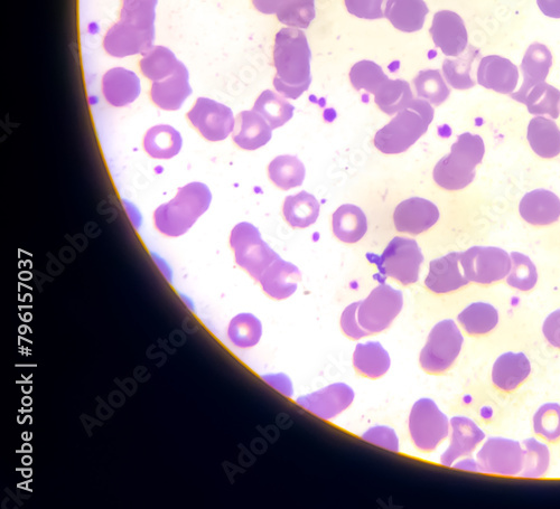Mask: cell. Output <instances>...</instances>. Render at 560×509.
<instances>
[{
    "instance_id": "6da1fadb",
    "label": "cell",
    "mask_w": 560,
    "mask_h": 509,
    "mask_svg": "<svg viewBox=\"0 0 560 509\" xmlns=\"http://www.w3.org/2000/svg\"><path fill=\"white\" fill-rule=\"evenodd\" d=\"M312 53L304 32L283 28L275 39L274 87L287 99L297 100L310 88Z\"/></svg>"
},
{
    "instance_id": "7a4b0ae2",
    "label": "cell",
    "mask_w": 560,
    "mask_h": 509,
    "mask_svg": "<svg viewBox=\"0 0 560 509\" xmlns=\"http://www.w3.org/2000/svg\"><path fill=\"white\" fill-rule=\"evenodd\" d=\"M157 0H123L120 21L107 32L104 47L114 58L144 54L154 47Z\"/></svg>"
},
{
    "instance_id": "3957f363",
    "label": "cell",
    "mask_w": 560,
    "mask_h": 509,
    "mask_svg": "<svg viewBox=\"0 0 560 509\" xmlns=\"http://www.w3.org/2000/svg\"><path fill=\"white\" fill-rule=\"evenodd\" d=\"M210 188L203 183H190L180 188L174 199L154 213L156 229L166 237H181L209 210Z\"/></svg>"
},
{
    "instance_id": "277c9868",
    "label": "cell",
    "mask_w": 560,
    "mask_h": 509,
    "mask_svg": "<svg viewBox=\"0 0 560 509\" xmlns=\"http://www.w3.org/2000/svg\"><path fill=\"white\" fill-rule=\"evenodd\" d=\"M433 119L434 108L429 102L414 99L378 131L373 143L379 152L386 155L403 154L427 133Z\"/></svg>"
},
{
    "instance_id": "5b68a950",
    "label": "cell",
    "mask_w": 560,
    "mask_h": 509,
    "mask_svg": "<svg viewBox=\"0 0 560 509\" xmlns=\"http://www.w3.org/2000/svg\"><path fill=\"white\" fill-rule=\"evenodd\" d=\"M484 153V141L480 136L470 133L459 136L451 154L435 166V183L447 191L463 190L474 181L475 167L482 163Z\"/></svg>"
},
{
    "instance_id": "8992f818",
    "label": "cell",
    "mask_w": 560,
    "mask_h": 509,
    "mask_svg": "<svg viewBox=\"0 0 560 509\" xmlns=\"http://www.w3.org/2000/svg\"><path fill=\"white\" fill-rule=\"evenodd\" d=\"M230 247L235 253L238 266L247 271L256 281H259L269 266L280 258L261 238L256 226L248 222L239 223L233 228Z\"/></svg>"
},
{
    "instance_id": "52a82bcc",
    "label": "cell",
    "mask_w": 560,
    "mask_h": 509,
    "mask_svg": "<svg viewBox=\"0 0 560 509\" xmlns=\"http://www.w3.org/2000/svg\"><path fill=\"white\" fill-rule=\"evenodd\" d=\"M463 342V335L456 323L451 319L443 320L429 333L420 352V366L429 374H441L451 369L462 351Z\"/></svg>"
},
{
    "instance_id": "ba28073f",
    "label": "cell",
    "mask_w": 560,
    "mask_h": 509,
    "mask_svg": "<svg viewBox=\"0 0 560 509\" xmlns=\"http://www.w3.org/2000/svg\"><path fill=\"white\" fill-rule=\"evenodd\" d=\"M450 430V420L432 399H420L414 404L409 416V433L418 450H435Z\"/></svg>"
},
{
    "instance_id": "9c48e42d",
    "label": "cell",
    "mask_w": 560,
    "mask_h": 509,
    "mask_svg": "<svg viewBox=\"0 0 560 509\" xmlns=\"http://www.w3.org/2000/svg\"><path fill=\"white\" fill-rule=\"evenodd\" d=\"M404 307L403 292L388 285H380L360 301L358 320L369 335L385 332Z\"/></svg>"
},
{
    "instance_id": "30bf717a",
    "label": "cell",
    "mask_w": 560,
    "mask_h": 509,
    "mask_svg": "<svg viewBox=\"0 0 560 509\" xmlns=\"http://www.w3.org/2000/svg\"><path fill=\"white\" fill-rule=\"evenodd\" d=\"M423 262V252L415 240L396 237L381 254L378 266L387 277L395 279L401 285L409 286L419 280Z\"/></svg>"
},
{
    "instance_id": "8fae6325",
    "label": "cell",
    "mask_w": 560,
    "mask_h": 509,
    "mask_svg": "<svg viewBox=\"0 0 560 509\" xmlns=\"http://www.w3.org/2000/svg\"><path fill=\"white\" fill-rule=\"evenodd\" d=\"M461 266L469 281L490 285L506 278L511 270V257L496 247H473L461 253Z\"/></svg>"
},
{
    "instance_id": "7c38bea8",
    "label": "cell",
    "mask_w": 560,
    "mask_h": 509,
    "mask_svg": "<svg viewBox=\"0 0 560 509\" xmlns=\"http://www.w3.org/2000/svg\"><path fill=\"white\" fill-rule=\"evenodd\" d=\"M476 460L481 473L517 476L524 466V449L515 440L490 438L485 441Z\"/></svg>"
},
{
    "instance_id": "4fadbf2b",
    "label": "cell",
    "mask_w": 560,
    "mask_h": 509,
    "mask_svg": "<svg viewBox=\"0 0 560 509\" xmlns=\"http://www.w3.org/2000/svg\"><path fill=\"white\" fill-rule=\"evenodd\" d=\"M188 119L203 138L213 143L227 139L236 125L229 107L208 98L196 100Z\"/></svg>"
},
{
    "instance_id": "5bb4252c",
    "label": "cell",
    "mask_w": 560,
    "mask_h": 509,
    "mask_svg": "<svg viewBox=\"0 0 560 509\" xmlns=\"http://www.w3.org/2000/svg\"><path fill=\"white\" fill-rule=\"evenodd\" d=\"M356 398L351 386L345 383H334L296 400L306 411L325 421L333 420L347 410Z\"/></svg>"
},
{
    "instance_id": "9a60e30c",
    "label": "cell",
    "mask_w": 560,
    "mask_h": 509,
    "mask_svg": "<svg viewBox=\"0 0 560 509\" xmlns=\"http://www.w3.org/2000/svg\"><path fill=\"white\" fill-rule=\"evenodd\" d=\"M440 219L438 207L422 197H412L398 204L394 213V223L400 233L422 234Z\"/></svg>"
},
{
    "instance_id": "2e32d148",
    "label": "cell",
    "mask_w": 560,
    "mask_h": 509,
    "mask_svg": "<svg viewBox=\"0 0 560 509\" xmlns=\"http://www.w3.org/2000/svg\"><path fill=\"white\" fill-rule=\"evenodd\" d=\"M429 33L435 46L447 56H460L468 47L469 36L460 15L451 11L438 12L434 16Z\"/></svg>"
},
{
    "instance_id": "e0dca14e",
    "label": "cell",
    "mask_w": 560,
    "mask_h": 509,
    "mask_svg": "<svg viewBox=\"0 0 560 509\" xmlns=\"http://www.w3.org/2000/svg\"><path fill=\"white\" fill-rule=\"evenodd\" d=\"M189 78L188 69L180 62L170 77L153 82L151 98L155 105L166 111L181 109L192 94Z\"/></svg>"
},
{
    "instance_id": "ac0fdd59",
    "label": "cell",
    "mask_w": 560,
    "mask_h": 509,
    "mask_svg": "<svg viewBox=\"0 0 560 509\" xmlns=\"http://www.w3.org/2000/svg\"><path fill=\"white\" fill-rule=\"evenodd\" d=\"M460 259V252H452L433 260L425 279L426 287L435 294H448L469 285V279L464 276L460 268Z\"/></svg>"
},
{
    "instance_id": "d6986e66",
    "label": "cell",
    "mask_w": 560,
    "mask_h": 509,
    "mask_svg": "<svg viewBox=\"0 0 560 509\" xmlns=\"http://www.w3.org/2000/svg\"><path fill=\"white\" fill-rule=\"evenodd\" d=\"M519 71L510 60L498 55L485 56L478 69V83L485 89L502 94H511L516 90Z\"/></svg>"
},
{
    "instance_id": "ffe728a7",
    "label": "cell",
    "mask_w": 560,
    "mask_h": 509,
    "mask_svg": "<svg viewBox=\"0 0 560 509\" xmlns=\"http://www.w3.org/2000/svg\"><path fill=\"white\" fill-rule=\"evenodd\" d=\"M450 422L451 443L441 458L442 465L446 467H451L457 459L471 455L485 439V433L469 418L454 417Z\"/></svg>"
},
{
    "instance_id": "44dd1931",
    "label": "cell",
    "mask_w": 560,
    "mask_h": 509,
    "mask_svg": "<svg viewBox=\"0 0 560 509\" xmlns=\"http://www.w3.org/2000/svg\"><path fill=\"white\" fill-rule=\"evenodd\" d=\"M553 64V55L544 44L534 43L529 46L521 63L524 83L520 90L511 93V98L522 103L527 93L541 82H545Z\"/></svg>"
},
{
    "instance_id": "7402d4cb",
    "label": "cell",
    "mask_w": 560,
    "mask_h": 509,
    "mask_svg": "<svg viewBox=\"0 0 560 509\" xmlns=\"http://www.w3.org/2000/svg\"><path fill=\"white\" fill-rule=\"evenodd\" d=\"M302 273L293 263L278 258L260 277L259 282L266 294L276 300H284L293 296Z\"/></svg>"
},
{
    "instance_id": "603a6c76",
    "label": "cell",
    "mask_w": 560,
    "mask_h": 509,
    "mask_svg": "<svg viewBox=\"0 0 560 509\" xmlns=\"http://www.w3.org/2000/svg\"><path fill=\"white\" fill-rule=\"evenodd\" d=\"M272 136L273 128L255 110L240 112L232 131L235 144L245 150H256L266 146Z\"/></svg>"
},
{
    "instance_id": "cb8c5ba5",
    "label": "cell",
    "mask_w": 560,
    "mask_h": 509,
    "mask_svg": "<svg viewBox=\"0 0 560 509\" xmlns=\"http://www.w3.org/2000/svg\"><path fill=\"white\" fill-rule=\"evenodd\" d=\"M142 86L136 73L124 68L109 70L102 79V93L111 106L121 108L137 100Z\"/></svg>"
},
{
    "instance_id": "d4e9b609",
    "label": "cell",
    "mask_w": 560,
    "mask_h": 509,
    "mask_svg": "<svg viewBox=\"0 0 560 509\" xmlns=\"http://www.w3.org/2000/svg\"><path fill=\"white\" fill-rule=\"evenodd\" d=\"M519 211L522 219L529 224H553L560 218V200L553 192L540 188L522 197Z\"/></svg>"
},
{
    "instance_id": "484cf974",
    "label": "cell",
    "mask_w": 560,
    "mask_h": 509,
    "mask_svg": "<svg viewBox=\"0 0 560 509\" xmlns=\"http://www.w3.org/2000/svg\"><path fill=\"white\" fill-rule=\"evenodd\" d=\"M531 372V364L524 353L501 355L492 369V381L502 391L511 392L524 383Z\"/></svg>"
},
{
    "instance_id": "4316f807",
    "label": "cell",
    "mask_w": 560,
    "mask_h": 509,
    "mask_svg": "<svg viewBox=\"0 0 560 509\" xmlns=\"http://www.w3.org/2000/svg\"><path fill=\"white\" fill-rule=\"evenodd\" d=\"M428 13L424 0H387L385 16L397 30L414 33L422 30Z\"/></svg>"
},
{
    "instance_id": "83f0119b",
    "label": "cell",
    "mask_w": 560,
    "mask_h": 509,
    "mask_svg": "<svg viewBox=\"0 0 560 509\" xmlns=\"http://www.w3.org/2000/svg\"><path fill=\"white\" fill-rule=\"evenodd\" d=\"M353 366L368 379H380L389 371L391 358L386 348L378 342L358 344L353 353Z\"/></svg>"
},
{
    "instance_id": "f1b7e54d",
    "label": "cell",
    "mask_w": 560,
    "mask_h": 509,
    "mask_svg": "<svg viewBox=\"0 0 560 509\" xmlns=\"http://www.w3.org/2000/svg\"><path fill=\"white\" fill-rule=\"evenodd\" d=\"M333 233L344 243L359 242L368 231L367 216L360 207L345 204L333 214Z\"/></svg>"
},
{
    "instance_id": "f546056e",
    "label": "cell",
    "mask_w": 560,
    "mask_h": 509,
    "mask_svg": "<svg viewBox=\"0 0 560 509\" xmlns=\"http://www.w3.org/2000/svg\"><path fill=\"white\" fill-rule=\"evenodd\" d=\"M527 138L532 150L540 157L549 159L560 154V130L552 119H532Z\"/></svg>"
},
{
    "instance_id": "4dcf8cb0",
    "label": "cell",
    "mask_w": 560,
    "mask_h": 509,
    "mask_svg": "<svg viewBox=\"0 0 560 509\" xmlns=\"http://www.w3.org/2000/svg\"><path fill=\"white\" fill-rule=\"evenodd\" d=\"M183 139L179 131L167 125L149 129L144 138L145 152L155 159H171L179 155Z\"/></svg>"
},
{
    "instance_id": "1f68e13d",
    "label": "cell",
    "mask_w": 560,
    "mask_h": 509,
    "mask_svg": "<svg viewBox=\"0 0 560 509\" xmlns=\"http://www.w3.org/2000/svg\"><path fill=\"white\" fill-rule=\"evenodd\" d=\"M321 205L307 192L287 196L283 212L286 222L295 229H305L319 219Z\"/></svg>"
},
{
    "instance_id": "d6a6232c",
    "label": "cell",
    "mask_w": 560,
    "mask_h": 509,
    "mask_svg": "<svg viewBox=\"0 0 560 509\" xmlns=\"http://www.w3.org/2000/svg\"><path fill=\"white\" fill-rule=\"evenodd\" d=\"M305 175L303 162L295 156H278L268 166L270 181L283 191L302 186Z\"/></svg>"
},
{
    "instance_id": "836d02e7",
    "label": "cell",
    "mask_w": 560,
    "mask_h": 509,
    "mask_svg": "<svg viewBox=\"0 0 560 509\" xmlns=\"http://www.w3.org/2000/svg\"><path fill=\"white\" fill-rule=\"evenodd\" d=\"M480 51L474 46H469L468 51L460 58L446 59L443 63L444 77L455 90H469L475 87L473 78V65L480 56Z\"/></svg>"
},
{
    "instance_id": "e575fe53",
    "label": "cell",
    "mask_w": 560,
    "mask_h": 509,
    "mask_svg": "<svg viewBox=\"0 0 560 509\" xmlns=\"http://www.w3.org/2000/svg\"><path fill=\"white\" fill-rule=\"evenodd\" d=\"M464 331L471 335H484L493 331L499 323L496 308L487 303H474L457 317Z\"/></svg>"
},
{
    "instance_id": "d590c367",
    "label": "cell",
    "mask_w": 560,
    "mask_h": 509,
    "mask_svg": "<svg viewBox=\"0 0 560 509\" xmlns=\"http://www.w3.org/2000/svg\"><path fill=\"white\" fill-rule=\"evenodd\" d=\"M254 110L267 120L270 127L277 129L286 125L293 118L295 108L285 97L266 90L260 94Z\"/></svg>"
},
{
    "instance_id": "8d00e7d4",
    "label": "cell",
    "mask_w": 560,
    "mask_h": 509,
    "mask_svg": "<svg viewBox=\"0 0 560 509\" xmlns=\"http://www.w3.org/2000/svg\"><path fill=\"white\" fill-rule=\"evenodd\" d=\"M414 100L412 88L405 80H388L375 94L376 105L389 116L397 115Z\"/></svg>"
},
{
    "instance_id": "74e56055",
    "label": "cell",
    "mask_w": 560,
    "mask_h": 509,
    "mask_svg": "<svg viewBox=\"0 0 560 509\" xmlns=\"http://www.w3.org/2000/svg\"><path fill=\"white\" fill-rule=\"evenodd\" d=\"M522 103H525L531 115L548 116L552 119L560 116V91L546 82L532 88Z\"/></svg>"
},
{
    "instance_id": "f35d334b",
    "label": "cell",
    "mask_w": 560,
    "mask_h": 509,
    "mask_svg": "<svg viewBox=\"0 0 560 509\" xmlns=\"http://www.w3.org/2000/svg\"><path fill=\"white\" fill-rule=\"evenodd\" d=\"M180 61L175 58V54L164 46H154L151 50L143 54L140 61V70L144 77L155 81H161L179 67Z\"/></svg>"
},
{
    "instance_id": "ab89813d",
    "label": "cell",
    "mask_w": 560,
    "mask_h": 509,
    "mask_svg": "<svg viewBox=\"0 0 560 509\" xmlns=\"http://www.w3.org/2000/svg\"><path fill=\"white\" fill-rule=\"evenodd\" d=\"M261 336H263V324L252 314L244 313L232 318L228 327L230 342L242 350L256 346Z\"/></svg>"
},
{
    "instance_id": "60d3db41",
    "label": "cell",
    "mask_w": 560,
    "mask_h": 509,
    "mask_svg": "<svg viewBox=\"0 0 560 509\" xmlns=\"http://www.w3.org/2000/svg\"><path fill=\"white\" fill-rule=\"evenodd\" d=\"M413 83L417 97L435 107L443 105L450 97L451 91L438 70L420 71Z\"/></svg>"
},
{
    "instance_id": "b9f144b4",
    "label": "cell",
    "mask_w": 560,
    "mask_h": 509,
    "mask_svg": "<svg viewBox=\"0 0 560 509\" xmlns=\"http://www.w3.org/2000/svg\"><path fill=\"white\" fill-rule=\"evenodd\" d=\"M389 80L384 70L372 61H360L353 65L350 72V81L354 89L375 94Z\"/></svg>"
},
{
    "instance_id": "7bdbcfd3",
    "label": "cell",
    "mask_w": 560,
    "mask_h": 509,
    "mask_svg": "<svg viewBox=\"0 0 560 509\" xmlns=\"http://www.w3.org/2000/svg\"><path fill=\"white\" fill-rule=\"evenodd\" d=\"M524 446V466L520 475L525 478H540L547 473L550 454L545 443H541L534 438L522 442Z\"/></svg>"
},
{
    "instance_id": "ee69618b",
    "label": "cell",
    "mask_w": 560,
    "mask_h": 509,
    "mask_svg": "<svg viewBox=\"0 0 560 509\" xmlns=\"http://www.w3.org/2000/svg\"><path fill=\"white\" fill-rule=\"evenodd\" d=\"M510 257L511 270L507 279L508 284L521 291H529L535 288L538 281V272L534 262L525 254L519 252H512Z\"/></svg>"
},
{
    "instance_id": "f6af8a7d",
    "label": "cell",
    "mask_w": 560,
    "mask_h": 509,
    "mask_svg": "<svg viewBox=\"0 0 560 509\" xmlns=\"http://www.w3.org/2000/svg\"><path fill=\"white\" fill-rule=\"evenodd\" d=\"M276 15L280 23L305 30L310 27L316 15L314 0H289Z\"/></svg>"
},
{
    "instance_id": "bcb514c9",
    "label": "cell",
    "mask_w": 560,
    "mask_h": 509,
    "mask_svg": "<svg viewBox=\"0 0 560 509\" xmlns=\"http://www.w3.org/2000/svg\"><path fill=\"white\" fill-rule=\"evenodd\" d=\"M534 429L537 435L548 441L560 438V405L547 403L540 407L534 417Z\"/></svg>"
},
{
    "instance_id": "7dc6e473",
    "label": "cell",
    "mask_w": 560,
    "mask_h": 509,
    "mask_svg": "<svg viewBox=\"0 0 560 509\" xmlns=\"http://www.w3.org/2000/svg\"><path fill=\"white\" fill-rule=\"evenodd\" d=\"M362 439L390 451L398 452L400 449L396 431L387 426H376L369 429L363 433Z\"/></svg>"
},
{
    "instance_id": "c3c4849f",
    "label": "cell",
    "mask_w": 560,
    "mask_h": 509,
    "mask_svg": "<svg viewBox=\"0 0 560 509\" xmlns=\"http://www.w3.org/2000/svg\"><path fill=\"white\" fill-rule=\"evenodd\" d=\"M350 14L364 20H380L384 17L382 5L385 0H344Z\"/></svg>"
},
{
    "instance_id": "681fc988",
    "label": "cell",
    "mask_w": 560,
    "mask_h": 509,
    "mask_svg": "<svg viewBox=\"0 0 560 509\" xmlns=\"http://www.w3.org/2000/svg\"><path fill=\"white\" fill-rule=\"evenodd\" d=\"M359 305L360 301H358V303L351 304L349 307L344 309L341 317L342 331L345 336L353 339V341H358V339L369 336V334L364 331V329L359 324Z\"/></svg>"
},
{
    "instance_id": "f907efd6",
    "label": "cell",
    "mask_w": 560,
    "mask_h": 509,
    "mask_svg": "<svg viewBox=\"0 0 560 509\" xmlns=\"http://www.w3.org/2000/svg\"><path fill=\"white\" fill-rule=\"evenodd\" d=\"M263 380L280 394L287 398H292L294 394L293 382L286 374L276 373L263 376Z\"/></svg>"
},
{
    "instance_id": "816d5d0a",
    "label": "cell",
    "mask_w": 560,
    "mask_h": 509,
    "mask_svg": "<svg viewBox=\"0 0 560 509\" xmlns=\"http://www.w3.org/2000/svg\"><path fill=\"white\" fill-rule=\"evenodd\" d=\"M543 333L550 345L560 348V315L558 310L546 318Z\"/></svg>"
},
{
    "instance_id": "f5cc1de1",
    "label": "cell",
    "mask_w": 560,
    "mask_h": 509,
    "mask_svg": "<svg viewBox=\"0 0 560 509\" xmlns=\"http://www.w3.org/2000/svg\"><path fill=\"white\" fill-rule=\"evenodd\" d=\"M288 2L289 0H252L257 11L266 15L277 14L279 9Z\"/></svg>"
},
{
    "instance_id": "db71d44e",
    "label": "cell",
    "mask_w": 560,
    "mask_h": 509,
    "mask_svg": "<svg viewBox=\"0 0 560 509\" xmlns=\"http://www.w3.org/2000/svg\"><path fill=\"white\" fill-rule=\"evenodd\" d=\"M540 11L550 18H560V0H537Z\"/></svg>"
},
{
    "instance_id": "11a10c76",
    "label": "cell",
    "mask_w": 560,
    "mask_h": 509,
    "mask_svg": "<svg viewBox=\"0 0 560 509\" xmlns=\"http://www.w3.org/2000/svg\"><path fill=\"white\" fill-rule=\"evenodd\" d=\"M454 467L457 469H463L469 471H479L478 461H475L472 458H466L460 461V463H456Z\"/></svg>"
},
{
    "instance_id": "9f6ffc18",
    "label": "cell",
    "mask_w": 560,
    "mask_h": 509,
    "mask_svg": "<svg viewBox=\"0 0 560 509\" xmlns=\"http://www.w3.org/2000/svg\"><path fill=\"white\" fill-rule=\"evenodd\" d=\"M558 313H559V315H560V309H558Z\"/></svg>"
}]
</instances>
